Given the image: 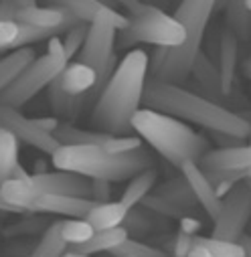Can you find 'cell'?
Returning a JSON list of instances; mask_svg holds the SVG:
<instances>
[{"mask_svg": "<svg viewBox=\"0 0 251 257\" xmlns=\"http://www.w3.org/2000/svg\"><path fill=\"white\" fill-rule=\"evenodd\" d=\"M49 103H51L57 117H65L69 121L75 119L85 107H89L87 95H69V93H65L59 87L57 79H53L51 85H49Z\"/></svg>", "mask_w": 251, "mask_h": 257, "instance_id": "22", "label": "cell"}, {"mask_svg": "<svg viewBox=\"0 0 251 257\" xmlns=\"http://www.w3.org/2000/svg\"><path fill=\"white\" fill-rule=\"evenodd\" d=\"M33 59H35V51L31 47L15 49L7 57L0 59V93L13 83V79L29 65Z\"/></svg>", "mask_w": 251, "mask_h": 257, "instance_id": "27", "label": "cell"}, {"mask_svg": "<svg viewBox=\"0 0 251 257\" xmlns=\"http://www.w3.org/2000/svg\"><path fill=\"white\" fill-rule=\"evenodd\" d=\"M59 144H99V146H105L111 136L115 134H107V132H101V130H85V127H77L73 123H61L55 134H53Z\"/></svg>", "mask_w": 251, "mask_h": 257, "instance_id": "26", "label": "cell"}, {"mask_svg": "<svg viewBox=\"0 0 251 257\" xmlns=\"http://www.w3.org/2000/svg\"><path fill=\"white\" fill-rule=\"evenodd\" d=\"M19 33H21V23H17V21H0V53L17 49Z\"/></svg>", "mask_w": 251, "mask_h": 257, "instance_id": "36", "label": "cell"}, {"mask_svg": "<svg viewBox=\"0 0 251 257\" xmlns=\"http://www.w3.org/2000/svg\"><path fill=\"white\" fill-rule=\"evenodd\" d=\"M97 3H101V5H105V7H109V9H115L117 11V3H115V0H97Z\"/></svg>", "mask_w": 251, "mask_h": 257, "instance_id": "50", "label": "cell"}, {"mask_svg": "<svg viewBox=\"0 0 251 257\" xmlns=\"http://www.w3.org/2000/svg\"><path fill=\"white\" fill-rule=\"evenodd\" d=\"M57 170H71L87 178H105L109 182L130 180L144 168L154 166L152 154L144 148L111 154L99 144H61L51 154Z\"/></svg>", "mask_w": 251, "mask_h": 257, "instance_id": "5", "label": "cell"}, {"mask_svg": "<svg viewBox=\"0 0 251 257\" xmlns=\"http://www.w3.org/2000/svg\"><path fill=\"white\" fill-rule=\"evenodd\" d=\"M188 255L191 257H245V251L239 241L195 235Z\"/></svg>", "mask_w": 251, "mask_h": 257, "instance_id": "20", "label": "cell"}, {"mask_svg": "<svg viewBox=\"0 0 251 257\" xmlns=\"http://www.w3.org/2000/svg\"><path fill=\"white\" fill-rule=\"evenodd\" d=\"M109 253L111 255H117V257H162V255H166L158 247L148 245V243H142L138 239H130V237L126 239V241H121L117 247H113Z\"/></svg>", "mask_w": 251, "mask_h": 257, "instance_id": "33", "label": "cell"}, {"mask_svg": "<svg viewBox=\"0 0 251 257\" xmlns=\"http://www.w3.org/2000/svg\"><path fill=\"white\" fill-rule=\"evenodd\" d=\"M197 164L203 170H251V144L209 150Z\"/></svg>", "mask_w": 251, "mask_h": 257, "instance_id": "16", "label": "cell"}, {"mask_svg": "<svg viewBox=\"0 0 251 257\" xmlns=\"http://www.w3.org/2000/svg\"><path fill=\"white\" fill-rule=\"evenodd\" d=\"M95 233L93 225L85 217H67L61 221V235L67 241V245H79L87 241Z\"/></svg>", "mask_w": 251, "mask_h": 257, "instance_id": "32", "label": "cell"}, {"mask_svg": "<svg viewBox=\"0 0 251 257\" xmlns=\"http://www.w3.org/2000/svg\"><path fill=\"white\" fill-rule=\"evenodd\" d=\"M13 21L29 25V27H37V29H47V31H55V33H65L67 29L75 27L77 23H81L77 17L61 11V9H53V7H27V9H19L13 17Z\"/></svg>", "mask_w": 251, "mask_h": 257, "instance_id": "14", "label": "cell"}, {"mask_svg": "<svg viewBox=\"0 0 251 257\" xmlns=\"http://www.w3.org/2000/svg\"><path fill=\"white\" fill-rule=\"evenodd\" d=\"M249 123H251V121H249ZM249 144H251V132H249Z\"/></svg>", "mask_w": 251, "mask_h": 257, "instance_id": "52", "label": "cell"}, {"mask_svg": "<svg viewBox=\"0 0 251 257\" xmlns=\"http://www.w3.org/2000/svg\"><path fill=\"white\" fill-rule=\"evenodd\" d=\"M217 0H180L174 19L182 25L186 39L178 47H156L148 75L158 81L182 85L191 77L195 59L201 53L203 37Z\"/></svg>", "mask_w": 251, "mask_h": 257, "instance_id": "3", "label": "cell"}, {"mask_svg": "<svg viewBox=\"0 0 251 257\" xmlns=\"http://www.w3.org/2000/svg\"><path fill=\"white\" fill-rule=\"evenodd\" d=\"M243 73L251 79V55H249V57L245 59V63H243Z\"/></svg>", "mask_w": 251, "mask_h": 257, "instance_id": "49", "label": "cell"}, {"mask_svg": "<svg viewBox=\"0 0 251 257\" xmlns=\"http://www.w3.org/2000/svg\"><path fill=\"white\" fill-rule=\"evenodd\" d=\"M160 221H166V217H162V215H158V213H154L142 205H136L128 211L121 225L128 229L130 235H150V233L158 231Z\"/></svg>", "mask_w": 251, "mask_h": 257, "instance_id": "28", "label": "cell"}, {"mask_svg": "<svg viewBox=\"0 0 251 257\" xmlns=\"http://www.w3.org/2000/svg\"><path fill=\"white\" fill-rule=\"evenodd\" d=\"M19 144L21 140L7 127H0V184L11 178L15 166L19 164Z\"/></svg>", "mask_w": 251, "mask_h": 257, "instance_id": "30", "label": "cell"}, {"mask_svg": "<svg viewBox=\"0 0 251 257\" xmlns=\"http://www.w3.org/2000/svg\"><path fill=\"white\" fill-rule=\"evenodd\" d=\"M65 57H57L45 53L43 57H35L29 65L13 79V83L0 93V103H7L13 107L27 105L33 97H37L45 87L51 85L53 79L59 77V73L67 65Z\"/></svg>", "mask_w": 251, "mask_h": 257, "instance_id": "7", "label": "cell"}, {"mask_svg": "<svg viewBox=\"0 0 251 257\" xmlns=\"http://www.w3.org/2000/svg\"><path fill=\"white\" fill-rule=\"evenodd\" d=\"M0 127H7L21 142L45 154H53L61 146L53 134L45 132L43 127L37 125L35 117H27L25 113L19 111V107L7 105V103H0Z\"/></svg>", "mask_w": 251, "mask_h": 257, "instance_id": "9", "label": "cell"}, {"mask_svg": "<svg viewBox=\"0 0 251 257\" xmlns=\"http://www.w3.org/2000/svg\"><path fill=\"white\" fill-rule=\"evenodd\" d=\"M251 219V180L237 182L221 199V211L213 219V237L239 241Z\"/></svg>", "mask_w": 251, "mask_h": 257, "instance_id": "8", "label": "cell"}, {"mask_svg": "<svg viewBox=\"0 0 251 257\" xmlns=\"http://www.w3.org/2000/svg\"><path fill=\"white\" fill-rule=\"evenodd\" d=\"M0 213H23L19 207H15V205H11L7 199H5V195H3V190H0Z\"/></svg>", "mask_w": 251, "mask_h": 257, "instance_id": "44", "label": "cell"}, {"mask_svg": "<svg viewBox=\"0 0 251 257\" xmlns=\"http://www.w3.org/2000/svg\"><path fill=\"white\" fill-rule=\"evenodd\" d=\"M156 192H158L160 197L168 199L170 203H174V205H178V207H182V209H186V211H193V209L199 205V201H197V197H195L191 184H188V180L184 178L182 172H180V176L168 178L166 182H162V184L156 188Z\"/></svg>", "mask_w": 251, "mask_h": 257, "instance_id": "25", "label": "cell"}, {"mask_svg": "<svg viewBox=\"0 0 251 257\" xmlns=\"http://www.w3.org/2000/svg\"><path fill=\"white\" fill-rule=\"evenodd\" d=\"M237 59H239V39L229 27H225L219 35V51H217V69L221 79V91L225 97H231L235 87Z\"/></svg>", "mask_w": 251, "mask_h": 257, "instance_id": "15", "label": "cell"}, {"mask_svg": "<svg viewBox=\"0 0 251 257\" xmlns=\"http://www.w3.org/2000/svg\"><path fill=\"white\" fill-rule=\"evenodd\" d=\"M111 197V182L105 178H91V201L103 203Z\"/></svg>", "mask_w": 251, "mask_h": 257, "instance_id": "37", "label": "cell"}, {"mask_svg": "<svg viewBox=\"0 0 251 257\" xmlns=\"http://www.w3.org/2000/svg\"><path fill=\"white\" fill-rule=\"evenodd\" d=\"M128 237H130V233L123 225H117L111 229H99L87 241H83L79 245H67L65 255H91V253H99V251L109 253L113 247H117Z\"/></svg>", "mask_w": 251, "mask_h": 257, "instance_id": "19", "label": "cell"}, {"mask_svg": "<svg viewBox=\"0 0 251 257\" xmlns=\"http://www.w3.org/2000/svg\"><path fill=\"white\" fill-rule=\"evenodd\" d=\"M95 201L85 197H71V195H55V192L37 190L29 205V213H51L61 217H85Z\"/></svg>", "mask_w": 251, "mask_h": 257, "instance_id": "12", "label": "cell"}, {"mask_svg": "<svg viewBox=\"0 0 251 257\" xmlns=\"http://www.w3.org/2000/svg\"><path fill=\"white\" fill-rule=\"evenodd\" d=\"M239 243H241V247H243V251H245V257H251V235L243 233V235L239 237Z\"/></svg>", "mask_w": 251, "mask_h": 257, "instance_id": "46", "label": "cell"}, {"mask_svg": "<svg viewBox=\"0 0 251 257\" xmlns=\"http://www.w3.org/2000/svg\"><path fill=\"white\" fill-rule=\"evenodd\" d=\"M243 3H245V7H247V9L251 11V0H243Z\"/></svg>", "mask_w": 251, "mask_h": 257, "instance_id": "51", "label": "cell"}, {"mask_svg": "<svg viewBox=\"0 0 251 257\" xmlns=\"http://www.w3.org/2000/svg\"><path fill=\"white\" fill-rule=\"evenodd\" d=\"M31 180L45 192L91 199V178L71 170H55V172L47 170L41 174H31Z\"/></svg>", "mask_w": 251, "mask_h": 257, "instance_id": "13", "label": "cell"}, {"mask_svg": "<svg viewBox=\"0 0 251 257\" xmlns=\"http://www.w3.org/2000/svg\"><path fill=\"white\" fill-rule=\"evenodd\" d=\"M193 237H195V235H188V233L178 231V233L174 235V249H172V255H176V257L188 255V251H191V247H193Z\"/></svg>", "mask_w": 251, "mask_h": 257, "instance_id": "38", "label": "cell"}, {"mask_svg": "<svg viewBox=\"0 0 251 257\" xmlns=\"http://www.w3.org/2000/svg\"><path fill=\"white\" fill-rule=\"evenodd\" d=\"M148 71L150 59L142 49L126 53L93 103L91 123L97 130L115 136L134 132L132 117L142 105Z\"/></svg>", "mask_w": 251, "mask_h": 257, "instance_id": "1", "label": "cell"}, {"mask_svg": "<svg viewBox=\"0 0 251 257\" xmlns=\"http://www.w3.org/2000/svg\"><path fill=\"white\" fill-rule=\"evenodd\" d=\"M132 130L178 170L186 162H199L211 150L203 134L182 119L152 107H140L134 113Z\"/></svg>", "mask_w": 251, "mask_h": 257, "instance_id": "4", "label": "cell"}, {"mask_svg": "<svg viewBox=\"0 0 251 257\" xmlns=\"http://www.w3.org/2000/svg\"><path fill=\"white\" fill-rule=\"evenodd\" d=\"M128 207H126L121 201L113 203V201H103V203H95L89 213L85 215V219L93 225L95 231L99 229H111L123 223L126 215H128Z\"/></svg>", "mask_w": 251, "mask_h": 257, "instance_id": "23", "label": "cell"}, {"mask_svg": "<svg viewBox=\"0 0 251 257\" xmlns=\"http://www.w3.org/2000/svg\"><path fill=\"white\" fill-rule=\"evenodd\" d=\"M115 39H117V29H113L107 23H91L87 29L85 43L77 53V61L93 67L99 73L115 55L113 53Z\"/></svg>", "mask_w": 251, "mask_h": 257, "instance_id": "10", "label": "cell"}, {"mask_svg": "<svg viewBox=\"0 0 251 257\" xmlns=\"http://www.w3.org/2000/svg\"><path fill=\"white\" fill-rule=\"evenodd\" d=\"M47 170H49L47 162H45V160H37V162H35V170H33V174H41V172H47Z\"/></svg>", "mask_w": 251, "mask_h": 257, "instance_id": "48", "label": "cell"}, {"mask_svg": "<svg viewBox=\"0 0 251 257\" xmlns=\"http://www.w3.org/2000/svg\"><path fill=\"white\" fill-rule=\"evenodd\" d=\"M213 140L219 146H237V144H245V138H237L233 134H225V132H211Z\"/></svg>", "mask_w": 251, "mask_h": 257, "instance_id": "41", "label": "cell"}, {"mask_svg": "<svg viewBox=\"0 0 251 257\" xmlns=\"http://www.w3.org/2000/svg\"><path fill=\"white\" fill-rule=\"evenodd\" d=\"M35 121H37V125H39V127H43V130H45V132H49V134H55V130L61 125V121H59V117H57V115L35 117Z\"/></svg>", "mask_w": 251, "mask_h": 257, "instance_id": "42", "label": "cell"}, {"mask_svg": "<svg viewBox=\"0 0 251 257\" xmlns=\"http://www.w3.org/2000/svg\"><path fill=\"white\" fill-rule=\"evenodd\" d=\"M87 29H89L87 23H77L75 27H71V29L65 31V37H63V47H65L67 61H71L73 57H77V53L81 51V47L85 43V37H87Z\"/></svg>", "mask_w": 251, "mask_h": 257, "instance_id": "35", "label": "cell"}, {"mask_svg": "<svg viewBox=\"0 0 251 257\" xmlns=\"http://www.w3.org/2000/svg\"><path fill=\"white\" fill-rule=\"evenodd\" d=\"M29 176H31V174H29L21 164H17L15 170H13V174H11V178H29Z\"/></svg>", "mask_w": 251, "mask_h": 257, "instance_id": "47", "label": "cell"}, {"mask_svg": "<svg viewBox=\"0 0 251 257\" xmlns=\"http://www.w3.org/2000/svg\"><path fill=\"white\" fill-rule=\"evenodd\" d=\"M65 249H67V241L61 235V221H53L45 229L43 237L37 241L31 257H59L65 255Z\"/></svg>", "mask_w": 251, "mask_h": 257, "instance_id": "29", "label": "cell"}, {"mask_svg": "<svg viewBox=\"0 0 251 257\" xmlns=\"http://www.w3.org/2000/svg\"><path fill=\"white\" fill-rule=\"evenodd\" d=\"M57 83L59 87L69 93V95H87L95 83H97V71L89 65H85V63H67L65 69H63L57 77Z\"/></svg>", "mask_w": 251, "mask_h": 257, "instance_id": "18", "label": "cell"}, {"mask_svg": "<svg viewBox=\"0 0 251 257\" xmlns=\"http://www.w3.org/2000/svg\"><path fill=\"white\" fill-rule=\"evenodd\" d=\"M186 39L182 25L166 15L160 7L142 3L140 9L130 13L128 25L117 31L115 45L119 49H132L134 45L148 43L156 47H178Z\"/></svg>", "mask_w": 251, "mask_h": 257, "instance_id": "6", "label": "cell"}, {"mask_svg": "<svg viewBox=\"0 0 251 257\" xmlns=\"http://www.w3.org/2000/svg\"><path fill=\"white\" fill-rule=\"evenodd\" d=\"M47 53L57 55V57H65V47H63V41H61L59 35H53L51 39H47Z\"/></svg>", "mask_w": 251, "mask_h": 257, "instance_id": "43", "label": "cell"}, {"mask_svg": "<svg viewBox=\"0 0 251 257\" xmlns=\"http://www.w3.org/2000/svg\"><path fill=\"white\" fill-rule=\"evenodd\" d=\"M178 223H180V231H182V233H188V235H199V231H201V227H203V223H201L199 219H195L191 213L184 215V217H180Z\"/></svg>", "mask_w": 251, "mask_h": 257, "instance_id": "40", "label": "cell"}, {"mask_svg": "<svg viewBox=\"0 0 251 257\" xmlns=\"http://www.w3.org/2000/svg\"><path fill=\"white\" fill-rule=\"evenodd\" d=\"M45 7L61 9L73 17H77L81 23H107L113 29H123L128 25V17L119 15L115 9H109L97 0H43Z\"/></svg>", "mask_w": 251, "mask_h": 257, "instance_id": "11", "label": "cell"}, {"mask_svg": "<svg viewBox=\"0 0 251 257\" xmlns=\"http://www.w3.org/2000/svg\"><path fill=\"white\" fill-rule=\"evenodd\" d=\"M142 207H146V209H150V211H154V213H158V215H162V217H166V219H180V217H184V215H188L191 211H186V209H182V207H178V205H174V203H170L168 199H164V197H160L158 192H148V195L142 199V203H140Z\"/></svg>", "mask_w": 251, "mask_h": 257, "instance_id": "34", "label": "cell"}, {"mask_svg": "<svg viewBox=\"0 0 251 257\" xmlns=\"http://www.w3.org/2000/svg\"><path fill=\"white\" fill-rule=\"evenodd\" d=\"M191 75L197 79V83L203 87L205 95L213 101H221L225 99L223 91H221V79H219V69L215 63L205 55V53H199V57L195 59V65H193V71Z\"/></svg>", "mask_w": 251, "mask_h": 257, "instance_id": "21", "label": "cell"}, {"mask_svg": "<svg viewBox=\"0 0 251 257\" xmlns=\"http://www.w3.org/2000/svg\"><path fill=\"white\" fill-rule=\"evenodd\" d=\"M41 225H43V223H41L39 219H29V221H21V223H17V225L5 229V233H7V235H19V233L27 235V233H35V231H39Z\"/></svg>", "mask_w": 251, "mask_h": 257, "instance_id": "39", "label": "cell"}, {"mask_svg": "<svg viewBox=\"0 0 251 257\" xmlns=\"http://www.w3.org/2000/svg\"><path fill=\"white\" fill-rule=\"evenodd\" d=\"M115 3H117L119 7H123L128 13H134L136 9L142 7V0H115Z\"/></svg>", "mask_w": 251, "mask_h": 257, "instance_id": "45", "label": "cell"}, {"mask_svg": "<svg viewBox=\"0 0 251 257\" xmlns=\"http://www.w3.org/2000/svg\"><path fill=\"white\" fill-rule=\"evenodd\" d=\"M156 182H158V170H156L154 166L140 170L138 174H134V176L130 178L128 186H126L123 192H121V199H119V201H121L126 207H128V209L140 205L142 199L148 195V192H152V188L156 186Z\"/></svg>", "mask_w": 251, "mask_h": 257, "instance_id": "24", "label": "cell"}, {"mask_svg": "<svg viewBox=\"0 0 251 257\" xmlns=\"http://www.w3.org/2000/svg\"><path fill=\"white\" fill-rule=\"evenodd\" d=\"M180 172L184 174V178L188 180V184H191V188L195 192L199 205L205 209V213L211 219H215L219 215V211H221V197L215 192V186L207 178L205 170L197 162H186V164L180 166Z\"/></svg>", "mask_w": 251, "mask_h": 257, "instance_id": "17", "label": "cell"}, {"mask_svg": "<svg viewBox=\"0 0 251 257\" xmlns=\"http://www.w3.org/2000/svg\"><path fill=\"white\" fill-rule=\"evenodd\" d=\"M227 27L237 35L239 41H251V11L243 0H229L225 5Z\"/></svg>", "mask_w": 251, "mask_h": 257, "instance_id": "31", "label": "cell"}, {"mask_svg": "<svg viewBox=\"0 0 251 257\" xmlns=\"http://www.w3.org/2000/svg\"><path fill=\"white\" fill-rule=\"evenodd\" d=\"M142 103L146 107L174 115L182 121L197 123L209 132H225L237 138H249L251 132L249 119L243 117L241 113L182 85L158 81L152 77L146 81Z\"/></svg>", "mask_w": 251, "mask_h": 257, "instance_id": "2", "label": "cell"}]
</instances>
